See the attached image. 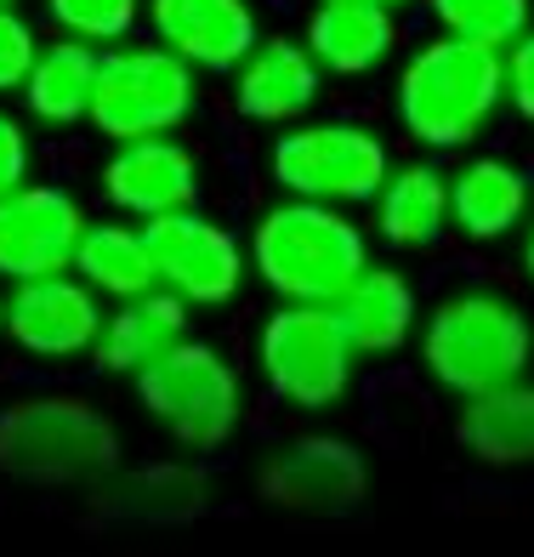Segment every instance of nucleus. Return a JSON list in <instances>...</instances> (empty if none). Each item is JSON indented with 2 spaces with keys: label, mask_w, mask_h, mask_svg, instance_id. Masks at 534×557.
Listing matches in <instances>:
<instances>
[{
  "label": "nucleus",
  "mask_w": 534,
  "mask_h": 557,
  "mask_svg": "<svg viewBox=\"0 0 534 557\" xmlns=\"http://www.w3.org/2000/svg\"><path fill=\"white\" fill-rule=\"evenodd\" d=\"M410 359L438 398H483L534 370V308L495 278L449 285L426 301Z\"/></svg>",
  "instance_id": "1"
},
{
  "label": "nucleus",
  "mask_w": 534,
  "mask_h": 557,
  "mask_svg": "<svg viewBox=\"0 0 534 557\" xmlns=\"http://www.w3.org/2000/svg\"><path fill=\"white\" fill-rule=\"evenodd\" d=\"M86 222V194L58 176H29L23 188L0 194V285L69 273Z\"/></svg>",
  "instance_id": "14"
},
{
  "label": "nucleus",
  "mask_w": 534,
  "mask_h": 557,
  "mask_svg": "<svg viewBox=\"0 0 534 557\" xmlns=\"http://www.w3.org/2000/svg\"><path fill=\"white\" fill-rule=\"evenodd\" d=\"M91 194L114 216L160 222L171 211L206 206V154L183 132L109 143L97 171H91Z\"/></svg>",
  "instance_id": "12"
},
{
  "label": "nucleus",
  "mask_w": 534,
  "mask_h": 557,
  "mask_svg": "<svg viewBox=\"0 0 534 557\" xmlns=\"http://www.w3.org/2000/svg\"><path fill=\"white\" fill-rule=\"evenodd\" d=\"M393 165V137L359 114H308L285 132H268L262 148V183L273 194L341 211H364Z\"/></svg>",
  "instance_id": "7"
},
{
  "label": "nucleus",
  "mask_w": 534,
  "mask_h": 557,
  "mask_svg": "<svg viewBox=\"0 0 534 557\" xmlns=\"http://www.w3.org/2000/svg\"><path fill=\"white\" fill-rule=\"evenodd\" d=\"M250 382L262 387L273 410L296 421H330L359 393V352L341 336L330 308L313 301H273L250 331Z\"/></svg>",
  "instance_id": "6"
},
{
  "label": "nucleus",
  "mask_w": 534,
  "mask_h": 557,
  "mask_svg": "<svg viewBox=\"0 0 534 557\" xmlns=\"http://www.w3.org/2000/svg\"><path fill=\"white\" fill-rule=\"evenodd\" d=\"M330 313H336L341 336L352 342V352H359V364H393L415 347L426 296L398 262L375 257L336 301H330Z\"/></svg>",
  "instance_id": "17"
},
{
  "label": "nucleus",
  "mask_w": 534,
  "mask_h": 557,
  "mask_svg": "<svg viewBox=\"0 0 534 557\" xmlns=\"http://www.w3.org/2000/svg\"><path fill=\"white\" fill-rule=\"evenodd\" d=\"M301 40L324 69V81H370L403 52V23L398 12L370 7V0H313Z\"/></svg>",
  "instance_id": "20"
},
{
  "label": "nucleus",
  "mask_w": 534,
  "mask_h": 557,
  "mask_svg": "<svg viewBox=\"0 0 534 557\" xmlns=\"http://www.w3.org/2000/svg\"><path fill=\"white\" fill-rule=\"evenodd\" d=\"M35 160H40L35 125L23 120V109L0 103V194H12V188L29 183V176H35Z\"/></svg>",
  "instance_id": "28"
},
{
  "label": "nucleus",
  "mask_w": 534,
  "mask_h": 557,
  "mask_svg": "<svg viewBox=\"0 0 534 557\" xmlns=\"http://www.w3.org/2000/svg\"><path fill=\"white\" fill-rule=\"evenodd\" d=\"M245 250H250V285H262L268 301H313V308H330L375 262L364 211L290 194H273L257 206L245 227Z\"/></svg>",
  "instance_id": "4"
},
{
  "label": "nucleus",
  "mask_w": 534,
  "mask_h": 557,
  "mask_svg": "<svg viewBox=\"0 0 534 557\" xmlns=\"http://www.w3.org/2000/svg\"><path fill=\"white\" fill-rule=\"evenodd\" d=\"M534 216V171L500 148H467L449 165V239L472 250L518 245L523 222Z\"/></svg>",
  "instance_id": "15"
},
{
  "label": "nucleus",
  "mask_w": 534,
  "mask_h": 557,
  "mask_svg": "<svg viewBox=\"0 0 534 557\" xmlns=\"http://www.w3.org/2000/svg\"><path fill=\"white\" fill-rule=\"evenodd\" d=\"M506 114V69L500 52L455 35H426L403 52L393 74V125L415 154L455 160L489 137Z\"/></svg>",
  "instance_id": "3"
},
{
  "label": "nucleus",
  "mask_w": 534,
  "mask_h": 557,
  "mask_svg": "<svg viewBox=\"0 0 534 557\" xmlns=\"http://www.w3.org/2000/svg\"><path fill=\"white\" fill-rule=\"evenodd\" d=\"M97 69H103V52L86 40H40L35 69L17 91L23 120L46 137H69V132H91V103H97Z\"/></svg>",
  "instance_id": "22"
},
{
  "label": "nucleus",
  "mask_w": 534,
  "mask_h": 557,
  "mask_svg": "<svg viewBox=\"0 0 534 557\" xmlns=\"http://www.w3.org/2000/svg\"><path fill=\"white\" fill-rule=\"evenodd\" d=\"M148 0H46V23L69 40H86L97 52L132 40Z\"/></svg>",
  "instance_id": "26"
},
{
  "label": "nucleus",
  "mask_w": 534,
  "mask_h": 557,
  "mask_svg": "<svg viewBox=\"0 0 534 557\" xmlns=\"http://www.w3.org/2000/svg\"><path fill=\"white\" fill-rule=\"evenodd\" d=\"M142 23L183 63H194L199 74H222V81L262 40V17L250 0H148Z\"/></svg>",
  "instance_id": "19"
},
{
  "label": "nucleus",
  "mask_w": 534,
  "mask_h": 557,
  "mask_svg": "<svg viewBox=\"0 0 534 557\" xmlns=\"http://www.w3.org/2000/svg\"><path fill=\"white\" fill-rule=\"evenodd\" d=\"M364 222H370L375 250H393V257L438 250L449 239V165L432 154L398 160L364 206Z\"/></svg>",
  "instance_id": "18"
},
{
  "label": "nucleus",
  "mask_w": 534,
  "mask_h": 557,
  "mask_svg": "<svg viewBox=\"0 0 534 557\" xmlns=\"http://www.w3.org/2000/svg\"><path fill=\"white\" fill-rule=\"evenodd\" d=\"M194 114H199V69L183 63L171 46L120 40L103 52L91 137H103V143L165 137V132H188Z\"/></svg>",
  "instance_id": "9"
},
{
  "label": "nucleus",
  "mask_w": 534,
  "mask_h": 557,
  "mask_svg": "<svg viewBox=\"0 0 534 557\" xmlns=\"http://www.w3.org/2000/svg\"><path fill=\"white\" fill-rule=\"evenodd\" d=\"M370 490H375L370 449L324 421H301L296 433L273 438L257 461V500L285 518L308 523L352 518L370 500Z\"/></svg>",
  "instance_id": "8"
},
{
  "label": "nucleus",
  "mask_w": 534,
  "mask_h": 557,
  "mask_svg": "<svg viewBox=\"0 0 534 557\" xmlns=\"http://www.w3.org/2000/svg\"><path fill=\"white\" fill-rule=\"evenodd\" d=\"M194 308L183 296H171V290H142V296H125V301H109V313H103V336H97L91 347V370L97 375H109V382H125L132 387L137 375L165 359V352L194 336Z\"/></svg>",
  "instance_id": "21"
},
{
  "label": "nucleus",
  "mask_w": 534,
  "mask_h": 557,
  "mask_svg": "<svg viewBox=\"0 0 534 557\" xmlns=\"http://www.w3.org/2000/svg\"><path fill=\"white\" fill-rule=\"evenodd\" d=\"M0 347H7V285H0Z\"/></svg>",
  "instance_id": "32"
},
{
  "label": "nucleus",
  "mask_w": 534,
  "mask_h": 557,
  "mask_svg": "<svg viewBox=\"0 0 534 557\" xmlns=\"http://www.w3.org/2000/svg\"><path fill=\"white\" fill-rule=\"evenodd\" d=\"M142 227H148V250H154L160 290L183 296L194 313L239 308V296L250 290V250L227 216L188 206V211H171Z\"/></svg>",
  "instance_id": "11"
},
{
  "label": "nucleus",
  "mask_w": 534,
  "mask_h": 557,
  "mask_svg": "<svg viewBox=\"0 0 534 557\" xmlns=\"http://www.w3.org/2000/svg\"><path fill=\"white\" fill-rule=\"evenodd\" d=\"M370 7H387V12H410V7H421V0H370Z\"/></svg>",
  "instance_id": "31"
},
{
  "label": "nucleus",
  "mask_w": 534,
  "mask_h": 557,
  "mask_svg": "<svg viewBox=\"0 0 534 557\" xmlns=\"http://www.w3.org/2000/svg\"><path fill=\"white\" fill-rule=\"evenodd\" d=\"M74 273L103 296V301H125V296H142L154 290V250H148V227L132 222V216H91L86 234H80V250H74Z\"/></svg>",
  "instance_id": "24"
},
{
  "label": "nucleus",
  "mask_w": 534,
  "mask_h": 557,
  "mask_svg": "<svg viewBox=\"0 0 534 557\" xmlns=\"http://www.w3.org/2000/svg\"><path fill=\"white\" fill-rule=\"evenodd\" d=\"M324 86L330 81L301 35H262L245 63L227 74V109L250 132H285V125L319 114Z\"/></svg>",
  "instance_id": "16"
},
{
  "label": "nucleus",
  "mask_w": 534,
  "mask_h": 557,
  "mask_svg": "<svg viewBox=\"0 0 534 557\" xmlns=\"http://www.w3.org/2000/svg\"><path fill=\"white\" fill-rule=\"evenodd\" d=\"M455 449L483 472H534V370L455 404Z\"/></svg>",
  "instance_id": "23"
},
{
  "label": "nucleus",
  "mask_w": 534,
  "mask_h": 557,
  "mask_svg": "<svg viewBox=\"0 0 534 557\" xmlns=\"http://www.w3.org/2000/svg\"><path fill=\"white\" fill-rule=\"evenodd\" d=\"M109 301L80 273H46L7 285V347L35 370H74L91 364V347L103 336Z\"/></svg>",
  "instance_id": "13"
},
{
  "label": "nucleus",
  "mask_w": 534,
  "mask_h": 557,
  "mask_svg": "<svg viewBox=\"0 0 534 557\" xmlns=\"http://www.w3.org/2000/svg\"><path fill=\"white\" fill-rule=\"evenodd\" d=\"M0 7H23V0H0Z\"/></svg>",
  "instance_id": "33"
},
{
  "label": "nucleus",
  "mask_w": 534,
  "mask_h": 557,
  "mask_svg": "<svg viewBox=\"0 0 534 557\" xmlns=\"http://www.w3.org/2000/svg\"><path fill=\"white\" fill-rule=\"evenodd\" d=\"M432 29L489 46V52H506L529 23H534V0H421Z\"/></svg>",
  "instance_id": "25"
},
{
  "label": "nucleus",
  "mask_w": 534,
  "mask_h": 557,
  "mask_svg": "<svg viewBox=\"0 0 534 557\" xmlns=\"http://www.w3.org/2000/svg\"><path fill=\"white\" fill-rule=\"evenodd\" d=\"M250 364L216 336H183L137 382L132 404L154 433L183 455H222L250 421Z\"/></svg>",
  "instance_id": "5"
},
{
  "label": "nucleus",
  "mask_w": 534,
  "mask_h": 557,
  "mask_svg": "<svg viewBox=\"0 0 534 557\" xmlns=\"http://www.w3.org/2000/svg\"><path fill=\"white\" fill-rule=\"evenodd\" d=\"M500 69H506V114L534 125V23L500 52Z\"/></svg>",
  "instance_id": "29"
},
{
  "label": "nucleus",
  "mask_w": 534,
  "mask_h": 557,
  "mask_svg": "<svg viewBox=\"0 0 534 557\" xmlns=\"http://www.w3.org/2000/svg\"><path fill=\"white\" fill-rule=\"evenodd\" d=\"M125 461V426L80 387L0 398V478L29 495H91Z\"/></svg>",
  "instance_id": "2"
},
{
  "label": "nucleus",
  "mask_w": 534,
  "mask_h": 557,
  "mask_svg": "<svg viewBox=\"0 0 534 557\" xmlns=\"http://www.w3.org/2000/svg\"><path fill=\"white\" fill-rule=\"evenodd\" d=\"M91 518L103 529H125V535H176L194 529L199 518H211L216 506V478L206 467V455H125V461L97 484L91 495Z\"/></svg>",
  "instance_id": "10"
},
{
  "label": "nucleus",
  "mask_w": 534,
  "mask_h": 557,
  "mask_svg": "<svg viewBox=\"0 0 534 557\" xmlns=\"http://www.w3.org/2000/svg\"><path fill=\"white\" fill-rule=\"evenodd\" d=\"M35 52H40V29L23 17V7H0V103H12L23 91Z\"/></svg>",
  "instance_id": "27"
},
{
  "label": "nucleus",
  "mask_w": 534,
  "mask_h": 557,
  "mask_svg": "<svg viewBox=\"0 0 534 557\" xmlns=\"http://www.w3.org/2000/svg\"><path fill=\"white\" fill-rule=\"evenodd\" d=\"M518 273H523V285L534 290V216L523 222V234H518Z\"/></svg>",
  "instance_id": "30"
}]
</instances>
